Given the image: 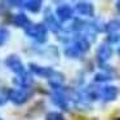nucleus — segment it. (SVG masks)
<instances>
[{
  "label": "nucleus",
  "instance_id": "nucleus-13",
  "mask_svg": "<svg viewBox=\"0 0 120 120\" xmlns=\"http://www.w3.org/2000/svg\"><path fill=\"white\" fill-rule=\"evenodd\" d=\"M23 5H25V8L29 9L30 12L36 13V12H39L40 9H41V1H39V0H30V1H25Z\"/></svg>",
  "mask_w": 120,
  "mask_h": 120
},
{
  "label": "nucleus",
  "instance_id": "nucleus-19",
  "mask_svg": "<svg viewBox=\"0 0 120 120\" xmlns=\"http://www.w3.org/2000/svg\"><path fill=\"white\" fill-rule=\"evenodd\" d=\"M107 40H109V43H117L120 40V34H111L109 35V38H107Z\"/></svg>",
  "mask_w": 120,
  "mask_h": 120
},
{
  "label": "nucleus",
  "instance_id": "nucleus-2",
  "mask_svg": "<svg viewBox=\"0 0 120 120\" xmlns=\"http://www.w3.org/2000/svg\"><path fill=\"white\" fill-rule=\"evenodd\" d=\"M25 32L29 38H32L39 43H44L48 36V29L44 23H30L25 29Z\"/></svg>",
  "mask_w": 120,
  "mask_h": 120
},
{
  "label": "nucleus",
  "instance_id": "nucleus-8",
  "mask_svg": "<svg viewBox=\"0 0 120 120\" xmlns=\"http://www.w3.org/2000/svg\"><path fill=\"white\" fill-rule=\"evenodd\" d=\"M29 68H30L31 72L35 74V75L43 76V78H48V79L54 74V70H53L52 67H44V66H39V65H36V63H30Z\"/></svg>",
  "mask_w": 120,
  "mask_h": 120
},
{
  "label": "nucleus",
  "instance_id": "nucleus-18",
  "mask_svg": "<svg viewBox=\"0 0 120 120\" xmlns=\"http://www.w3.org/2000/svg\"><path fill=\"white\" fill-rule=\"evenodd\" d=\"M9 38V31L5 29H0V45H3L4 43L8 40Z\"/></svg>",
  "mask_w": 120,
  "mask_h": 120
},
{
  "label": "nucleus",
  "instance_id": "nucleus-21",
  "mask_svg": "<svg viewBox=\"0 0 120 120\" xmlns=\"http://www.w3.org/2000/svg\"><path fill=\"white\" fill-rule=\"evenodd\" d=\"M116 7H117V9L120 11V1H117V3H116Z\"/></svg>",
  "mask_w": 120,
  "mask_h": 120
},
{
  "label": "nucleus",
  "instance_id": "nucleus-9",
  "mask_svg": "<svg viewBox=\"0 0 120 120\" xmlns=\"http://www.w3.org/2000/svg\"><path fill=\"white\" fill-rule=\"evenodd\" d=\"M119 96V89L114 85H106L105 88L101 89V97L105 101L110 102V101H115Z\"/></svg>",
  "mask_w": 120,
  "mask_h": 120
},
{
  "label": "nucleus",
  "instance_id": "nucleus-1",
  "mask_svg": "<svg viewBox=\"0 0 120 120\" xmlns=\"http://www.w3.org/2000/svg\"><path fill=\"white\" fill-rule=\"evenodd\" d=\"M5 63H7V66L18 76V80H16V81L19 84V85L27 86V85H30V84L32 83L31 76H30L29 72L26 71V68H25L23 63H22V61L19 60L18 56H16V54L8 56L7 60H5Z\"/></svg>",
  "mask_w": 120,
  "mask_h": 120
},
{
  "label": "nucleus",
  "instance_id": "nucleus-17",
  "mask_svg": "<svg viewBox=\"0 0 120 120\" xmlns=\"http://www.w3.org/2000/svg\"><path fill=\"white\" fill-rule=\"evenodd\" d=\"M45 120H65V117L60 112H49L45 117Z\"/></svg>",
  "mask_w": 120,
  "mask_h": 120
},
{
  "label": "nucleus",
  "instance_id": "nucleus-20",
  "mask_svg": "<svg viewBox=\"0 0 120 120\" xmlns=\"http://www.w3.org/2000/svg\"><path fill=\"white\" fill-rule=\"evenodd\" d=\"M4 102H5V99H4L3 97H0V106H1V105H4Z\"/></svg>",
  "mask_w": 120,
  "mask_h": 120
},
{
  "label": "nucleus",
  "instance_id": "nucleus-12",
  "mask_svg": "<svg viewBox=\"0 0 120 120\" xmlns=\"http://www.w3.org/2000/svg\"><path fill=\"white\" fill-rule=\"evenodd\" d=\"M13 23L16 25L17 27H23V29H26L31 22L29 21V18L26 17V14L19 13V14H17V16L13 18Z\"/></svg>",
  "mask_w": 120,
  "mask_h": 120
},
{
  "label": "nucleus",
  "instance_id": "nucleus-22",
  "mask_svg": "<svg viewBox=\"0 0 120 120\" xmlns=\"http://www.w3.org/2000/svg\"><path fill=\"white\" fill-rule=\"evenodd\" d=\"M117 53H119V56H120V47H119V49H117Z\"/></svg>",
  "mask_w": 120,
  "mask_h": 120
},
{
  "label": "nucleus",
  "instance_id": "nucleus-7",
  "mask_svg": "<svg viewBox=\"0 0 120 120\" xmlns=\"http://www.w3.org/2000/svg\"><path fill=\"white\" fill-rule=\"evenodd\" d=\"M75 9L80 16H84V17L94 16V7L92 3H88V1H79V3H76Z\"/></svg>",
  "mask_w": 120,
  "mask_h": 120
},
{
  "label": "nucleus",
  "instance_id": "nucleus-10",
  "mask_svg": "<svg viewBox=\"0 0 120 120\" xmlns=\"http://www.w3.org/2000/svg\"><path fill=\"white\" fill-rule=\"evenodd\" d=\"M111 56H112V48L110 47L109 44L103 43V44L99 45L98 50H97V57H98V60L101 61V62L109 61L110 58H111Z\"/></svg>",
  "mask_w": 120,
  "mask_h": 120
},
{
  "label": "nucleus",
  "instance_id": "nucleus-11",
  "mask_svg": "<svg viewBox=\"0 0 120 120\" xmlns=\"http://www.w3.org/2000/svg\"><path fill=\"white\" fill-rule=\"evenodd\" d=\"M63 81H65V76H63L62 74L57 72V71H54V74H53V75L49 78L50 86H52V88H54L56 90H60V88L62 86Z\"/></svg>",
  "mask_w": 120,
  "mask_h": 120
},
{
  "label": "nucleus",
  "instance_id": "nucleus-16",
  "mask_svg": "<svg viewBox=\"0 0 120 120\" xmlns=\"http://www.w3.org/2000/svg\"><path fill=\"white\" fill-rule=\"evenodd\" d=\"M111 80V76L107 75V74H96V76H94V81H97V83H103V81H109Z\"/></svg>",
  "mask_w": 120,
  "mask_h": 120
},
{
  "label": "nucleus",
  "instance_id": "nucleus-4",
  "mask_svg": "<svg viewBox=\"0 0 120 120\" xmlns=\"http://www.w3.org/2000/svg\"><path fill=\"white\" fill-rule=\"evenodd\" d=\"M44 22H45V23H44L45 27H47L48 30H50L52 32H60V30H61L60 21L53 16L50 11H45V13H44Z\"/></svg>",
  "mask_w": 120,
  "mask_h": 120
},
{
  "label": "nucleus",
  "instance_id": "nucleus-5",
  "mask_svg": "<svg viewBox=\"0 0 120 120\" xmlns=\"http://www.w3.org/2000/svg\"><path fill=\"white\" fill-rule=\"evenodd\" d=\"M56 14H57L58 21H61V22H67V21H70V19L74 17V11H72V8H71L70 5H66V4H63V5H60V7L57 8Z\"/></svg>",
  "mask_w": 120,
  "mask_h": 120
},
{
  "label": "nucleus",
  "instance_id": "nucleus-3",
  "mask_svg": "<svg viewBox=\"0 0 120 120\" xmlns=\"http://www.w3.org/2000/svg\"><path fill=\"white\" fill-rule=\"evenodd\" d=\"M30 97V90L27 88L21 89H11L8 92V98L16 105H23Z\"/></svg>",
  "mask_w": 120,
  "mask_h": 120
},
{
  "label": "nucleus",
  "instance_id": "nucleus-6",
  "mask_svg": "<svg viewBox=\"0 0 120 120\" xmlns=\"http://www.w3.org/2000/svg\"><path fill=\"white\" fill-rule=\"evenodd\" d=\"M52 102L61 110H68V99L66 94L61 90H56L52 94Z\"/></svg>",
  "mask_w": 120,
  "mask_h": 120
},
{
  "label": "nucleus",
  "instance_id": "nucleus-23",
  "mask_svg": "<svg viewBox=\"0 0 120 120\" xmlns=\"http://www.w3.org/2000/svg\"><path fill=\"white\" fill-rule=\"evenodd\" d=\"M0 120H3V119H1V117H0Z\"/></svg>",
  "mask_w": 120,
  "mask_h": 120
},
{
  "label": "nucleus",
  "instance_id": "nucleus-14",
  "mask_svg": "<svg viewBox=\"0 0 120 120\" xmlns=\"http://www.w3.org/2000/svg\"><path fill=\"white\" fill-rule=\"evenodd\" d=\"M65 54L67 56L68 58H78L79 56H81V53L79 52V49L75 47V44L71 43L70 45H67V47L65 48Z\"/></svg>",
  "mask_w": 120,
  "mask_h": 120
},
{
  "label": "nucleus",
  "instance_id": "nucleus-15",
  "mask_svg": "<svg viewBox=\"0 0 120 120\" xmlns=\"http://www.w3.org/2000/svg\"><path fill=\"white\" fill-rule=\"evenodd\" d=\"M105 30H106L107 32H109V35L111 34H119V30H120V22L119 21H110L109 23L105 25Z\"/></svg>",
  "mask_w": 120,
  "mask_h": 120
}]
</instances>
